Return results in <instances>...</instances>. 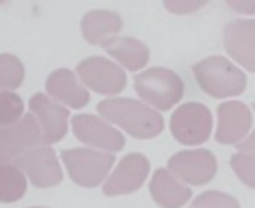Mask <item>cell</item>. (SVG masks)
<instances>
[{"label":"cell","mask_w":255,"mask_h":208,"mask_svg":"<svg viewBox=\"0 0 255 208\" xmlns=\"http://www.w3.org/2000/svg\"><path fill=\"white\" fill-rule=\"evenodd\" d=\"M98 113L135 139H154L163 132V118L146 103L132 98H108L98 104Z\"/></svg>","instance_id":"1"},{"label":"cell","mask_w":255,"mask_h":208,"mask_svg":"<svg viewBox=\"0 0 255 208\" xmlns=\"http://www.w3.org/2000/svg\"><path fill=\"white\" fill-rule=\"evenodd\" d=\"M193 75L205 94L215 99L235 98L247 87L245 73L224 56L205 57L193 66Z\"/></svg>","instance_id":"2"},{"label":"cell","mask_w":255,"mask_h":208,"mask_svg":"<svg viewBox=\"0 0 255 208\" xmlns=\"http://www.w3.org/2000/svg\"><path fill=\"white\" fill-rule=\"evenodd\" d=\"M134 89L137 96L156 111H168L184 96V82L175 71L154 66L135 77Z\"/></svg>","instance_id":"3"},{"label":"cell","mask_w":255,"mask_h":208,"mask_svg":"<svg viewBox=\"0 0 255 208\" xmlns=\"http://www.w3.org/2000/svg\"><path fill=\"white\" fill-rule=\"evenodd\" d=\"M61 161L75 184L82 188H96L110 177L108 174L115 163V156L91 148H73L61 153Z\"/></svg>","instance_id":"4"},{"label":"cell","mask_w":255,"mask_h":208,"mask_svg":"<svg viewBox=\"0 0 255 208\" xmlns=\"http://www.w3.org/2000/svg\"><path fill=\"white\" fill-rule=\"evenodd\" d=\"M214 120L202 103H184L170 118V132L182 146H200L210 139Z\"/></svg>","instance_id":"5"},{"label":"cell","mask_w":255,"mask_h":208,"mask_svg":"<svg viewBox=\"0 0 255 208\" xmlns=\"http://www.w3.org/2000/svg\"><path fill=\"white\" fill-rule=\"evenodd\" d=\"M80 82L101 96H117L127 85V75L120 64L101 56H91L77 66Z\"/></svg>","instance_id":"6"},{"label":"cell","mask_w":255,"mask_h":208,"mask_svg":"<svg viewBox=\"0 0 255 208\" xmlns=\"http://www.w3.org/2000/svg\"><path fill=\"white\" fill-rule=\"evenodd\" d=\"M38 144H44L40 127L28 113L16 125L0 128V165H14Z\"/></svg>","instance_id":"7"},{"label":"cell","mask_w":255,"mask_h":208,"mask_svg":"<svg viewBox=\"0 0 255 208\" xmlns=\"http://www.w3.org/2000/svg\"><path fill=\"white\" fill-rule=\"evenodd\" d=\"M71 130L75 137L91 149L103 153H118L125 146V137L120 130L108 123L104 118L94 114H77L71 118Z\"/></svg>","instance_id":"8"},{"label":"cell","mask_w":255,"mask_h":208,"mask_svg":"<svg viewBox=\"0 0 255 208\" xmlns=\"http://www.w3.org/2000/svg\"><path fill=\"white\" fill-rule=\"evenodd\" d=\"M168 170L186 186H203L217 174V158L208 149H184L168 160Z\"/></svg>","instance_id":"9"},{"label":"cell","mask_w":255,"mask_h":208,"mask_svg":"<svg viewBox=\"0 0 255 208\" xmlns=\"http://www.w3.org/2000/svg\"><path fill=\"white\" fill-rule=\"evenodd\" d=\"M149 175V160L141 153H128L118 161L103 186L104 196L132 195L139 191Z\"/></svg>","instance_id":"10"},{"label":"cell","mask_w":255,"mask_h":208,"mask_svg":"<svg viewBox=\"0 0 255 208\" xmlns=\"http://www.w3.org/2000/svg\"><path fill=\"white\" fill-rule=\"evenodd\" d=\"M30 113L40 127L42 142L45 146L56 144L68 134L70 111L63 104L52 101L47 94L38 92L30 99Z\"/></svg>","instance_id":"11"},{"label":"cell","mask_w":255,"mask_h":208,"mask_svg":"<svg viewBox=\"0 0 255 208\" xmlns=\"http://www.w3.org/2000/svg\"><path fill=\"white\" fill-rule=\"evenodd\" d=\"M252 113L242 101H226L217 107V130L215 141L219 144H242L250 134Z\"/></svg>","instance_id":"12"},{"label":"cell","mask_w":255,"mask_h":208,"mask_svg":"<svg viewBox=\"0 0 255 208\" xmlns=\"http://www.w3.org/2000/svg\"><path fill=\"white\" fill-rule=\"evenodd\" d=\"M16 167L26 174L35 188H54L63 181V170L57 160V155L49 146H38L33 151L26 153L19 161H16Z\"/></svg>","instance_id":"13"},{"label":"cell","mask_w":255,"mask_h":208,"mask_svg":"<svg viewBox=\"0 0 255 208\" xmlns=\"http://www.w3.org/2000/svg\"><path fill=\"white\" fill-rule=\"evenodd\" d=\"M224 49L238 64L255 73V21L235 19L224 26Z\"/></svg>","instance_id":"14"},{"label":"cell","mask_w":255,"mask_h":208,"mask_svg":"<svg viewBox=\"0 0 255 208\" xmlns=\"http://www.w3.org/2000/svg\"><path fill=\"white\" fill-rule=\"evenodd\" d=\"M45 89H47L49 96L56 99V103L73 107V109L85 107L89 104V99H91L87 89L80 82L78 75H75L73 71L66 70V68H59V70L52 71L47 77Z\"/></svg>","instance_id":"15"},{"label":"cell","mask_w":255,"mask_h":208,"mask_svg":"<svg viewBox=\"0 0 255 208\" xmlns=\"http://www.w3.org/2000/svg\"><path fill=\"white\" fill-rule=\"evenodd\" d=\"M149 193L158 207L181 208L191 198V189L179 181L168 168H158L149 182Z\"/></svg>","instance_id":"16"},{"label":"cell","mask_w":255,"mask_h":208,"mask_svg":"<svg viewBox=\"0 0 255 208\" xmlns=\"http://www.w3.org/2000/svg\"><path fill=\"white\" fill-rule=\"evenodd\" d=\"M124 28L122 17L113 10H91L82 17V35L91 45L106 47Z\"/></svg>","instance_id":"17"},{"label":"cell","mask_w":255,"mask_h":208,"mask_svg":"<svg viewBox=\"0 0 255 208\" xmlns=\"http://www.w3.org/2000/svg\"><path fill=\"white\" fill-rule=\"evenodd\" d=\"M104 51L128 71L142 70L149 61L148 45L132 37H117L104 47Z\"/></svg>","instance_id":"18"},{"label":"cell","mask_w":255,"mask_h":208,"mask_svg":"<svg viewBox=\"0 0 255 208\" xmlns=\"http://www.w3.org/2000/svg\"><path fill=\"white\" fill-rule=\"evenodd\" d=\"M26 191V174L16 165H0V203L19 202Z\"/></svg>","instance_id":"19"},{"label":"cell","mask_w":255,"mask_h":208,"mask_svg":"<svg viewBox=\"0 0 255 208\" xmlns=\"http://www.w3.org/2000/svg\"><path fill=\"white\" fill-rule=\"evenodd\" d=\"M24 64L14 54H0V92L16 91L24 82Z\"/></svg>","instance_id":"20"},{"label":"cell","mask_w":255,"mask_h":208,"mask_svg":"<svg viewBox=\"0 0 255 208\" xmlns=\"http://www.w3.org/2000/svg\"><path fill=\"white\" fill-rule=\"evenodd\" d=\"M24 116V103L16 92H0V128L16 125Z\"/></svg>","instance_id":"21"},{"label":"cell","mask_w":255,"mask_h":208,"mask_svg":"<svg viewBox=\"0 0 255 208\" xmlns=\"http://www.w3.org/2000/svg\"><path fill=\"white\" fill-rule=\"evenodd\" d=\"M231 168L245 186L255 189V155L238 151L231 156Z\"/></svg>","instance_id":"22"},{"label":"cell","mask_w":255,"mask_h":208,"mask_svg":"<svg viewBox=\"0 0 255 208\" xmlns=\"http://www.w3.org/2000/svg\"><path fill=\"white\" fill-rule=\"evenodd\" d=\"M188 208H240V203L228 193L205 191L196 196Z\"/></svg>","instance_id":"23"},{"label":"cell","mask_w":255,"mask_h":208,"mask_svg":"<svg viewBox=\"0 0 255 208\" xmlns=\"http://www.w3.org/2000/svg\"><path fill=\"white\" fill-rule=\"evenodd\" d=\"M205 0H170V2H165V9L168 12L174 14H191L200 10L205 5Z\"/></svg>","instance_id":"24"},{"label":"cell","mask_w":255,"mask_h":208,"mask_svg":"<svg viewBox=\"0 0 255 208\" xmlns=\"http://www.w3.org/2000/svg\"><path fill=\"white\" fill-rule=\"evenodd\" d=\"M228 5L238 14H245V16H254L255 14L254 0H229Z\"/></svg>","instance_id":"25"},{"label":"cell","mask_w":255,"mask_h":208,"mask_svg":"<svg viewBox=\"0 0 255 208\" xmlns=\"http://www.w3.org/2000/svg\"><path fill=\"white\" fill-rule=\"evenodd\" d=\"M238 149L243 153H254L255 155V128H254V132H250L249 137H247L242 144H238Z\"/></svg>","instance_id":"26"},{"label":"cell","mask_w":255,"mask_h":208,"mask_svg":"<svg viewBox=\"0 0 255 208\" xmlns=\"http://www.w3.org/2000/svg\"><path fill=\"white\" fill-rule=\"evenodd\" d=\"M30 208H45V207H30Z\"/></svg>","instance_id":"27"},{"label":"cell","mask_w":255,"mask_h":208,"mask_svg":"<svg viewBox=\"0 0 255 208\" xmlns=\"http://www.w3.org/2000/svg\"><path fill=\"white\" fill-rule=\"evenodd\" d=\"M254 109H255V104H254Z\"/></svg>","instance_id":"28"}]
</instances>
